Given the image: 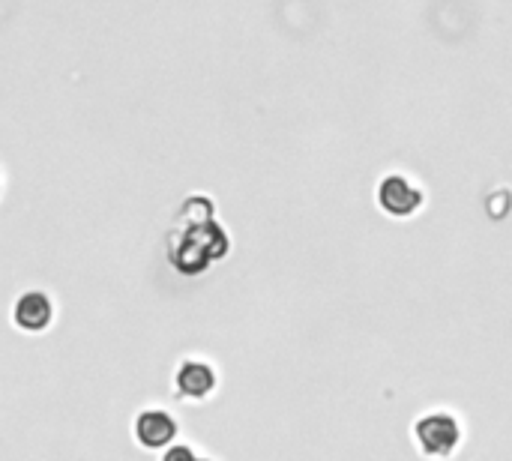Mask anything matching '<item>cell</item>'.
Masks as SVG:
<instances>
[{"mask_svg": "<svg viewBox=\"0 0 512 461\" xmlns=\"http://www.w3.org/2000/svg\"><path fill=\"white\" fill-rule=\"evenodd\" d=\"M378 210L390 219H414L426 207V189L408 174H384L375 189Z\"/></svg>", "mask_w": 512, "mask_h": 461, "instance_id": "277c9868", "label": "cell"}, {"mask_svg": "<svg viewBox=\"0 0 512 461\" xmlns=\"http://www.w3.org/2000/svg\"><path fill=\"white\" fill-rule=\"evenodd\" d=\"M468 441L462 414L453 408H429L411 423V444L426 461H453Z\"/></svg>", "mask_w": 512, "mask_h": 461, "instance_id": "7a4b0ae2", "label": "cell"}, {"mask_svg": "<svg viewBox=\"0 0 512 461\" xmlns=\"http://www.w3.org/2000/svg\"><path fill=\"white\" fill-rule=\"evenodd\" d=\"M198 447L195 444H186V441H177L171 444L165 453H159V461H198Z\"/></svg>", "mask_w": 512, "mask_h": 461, "instance_id": "52a82bcc", "label": "cell"}, {"mask_svg": "<svg viewBox=\"0 0 512 461\" xmlns=\"http://www.w3.org/2000/svg\"><path fill=\"white\" fill-rule=\"evenodd\" d=\"M54 318H57V306H54V297L48 291H39V288L24 291L12 303V324L24 336L48 333L54 327Z\"/></svg>", "mask_w": 512, "mask_h": 461, "instance_id": "8992f818", "label": "cell"}, {"mask_svg": "<svg viewBox=\"0 0 512 461\" xmlns=\"http://www.w3.org/2000/svg\"><path fill=\"white\" fill-rule=\"evenodd\" d=\"M132 441L144 453H165L180 441V420L162 405H147L132 417Z\"/></svg>", "mask_w": 512, "mask_h": 461, "instance_id": "5b68a950", "label": "cell"}, {"mask_svg": "<svg viewBox=\"0 0 512 461\" xmlns=\"http://www.w3.org/2000/svg\"><path fill=\"white\" fill-rule=\"evenodd\" d=\"M231 237L216 222V204L207 195H192L180 204L177 222L168 234V261L180 276H201L225 261Z\"/></svg>", "mask_w": 512, "mask_h": 461, "instance_id": "6da1fadb", "label": "cell"}, {"mask_svg": "<svg viewBox=\"0 0 512 461\" xmlns=\"http://www.w3.org/2000/svg\"><path fill=\"white\" fill-rule=\"evenodd\" d=\"M171 390L180 402H195L204 405L219 393V369L213 360L201 354H186L177 360L171 372Z\"/></svg>", "mask_w": 512, "mask_h": 461, "instance_id": "3957f363", "label": "cell"}, {"mask_svg": "<svg viewBox=\"0 0 512 461\" xmlns=\"http://www.w3.org/2000/svg\"><path fill=\"white\" fill-rule=\"evenodd\" d=\"M198 461H216L213 456H198Z\"/></svg>", "mask_w": 512, "mask_h": 461, "instance_id": "ba28073f", "label": "cell"}]
</instances>
